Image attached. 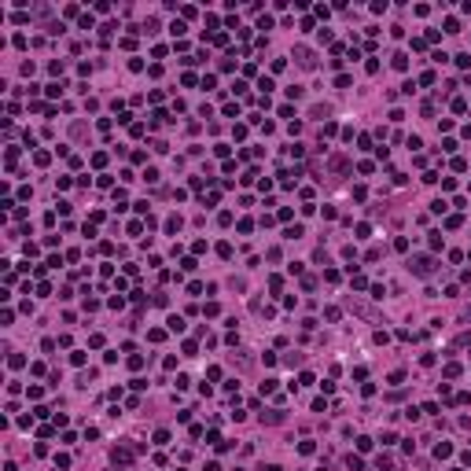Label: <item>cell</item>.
<instances>
[{"label": "cell", "mask_w": 471, "mask_h": 471, "mask_svg": "<svg viewBox=\"0 0 471 471\" xmlns=\"http://www.w3.org/2000/svg\"><path fill=\"white\" fill-rule=\"evenodd\" d=\"M376 468H379V471H394V456H379V460H376Z\"/></svg>", "instance_id": "5"}, {"label": "cell", "mask_w": 471, "mask_h": 471, "mask_svg": "<svg viewBox=\"0 0 471 471\" xmlns=\"http://www.w3.org/2000/svg\"><path fill=\"white\" fill-rule=\"evenodd\" d=\"M132 453H136V449H129V446H122V449H114V456H111V460H114V464H122V468H125V464H129V460H132Z\"/></svg>", "instance_id": "2"}, {"label": "cell", "mask_w": 471, "mask_h": 471, "mask_svg": "<svg viewBox=\"0 0 471 471\" xmlns=\"http://www.w3.org/2000/svg\"><path fill=\"white\" fill-rule=\"evenodd\" d=\"M413 273H416V276H431V273H434V258H431V254L413 258Z\"/></svg>", "instance_id": "1"}, {"label": "cell", "mask_w": 471, "mask_h": 471, "mask_svg": "<svg viewBox=\"0 0 471 471\" xmlns=\"http://www.w3.org/2000/svg\"><path fill=\"white\" fill-rule=\"evenodd\" d=\"M295 56H298V63H302V66H313V52H309V48H298Z\"/></svg>", "instance_id": "4"}, {"label": "cell", "mask_w": 471, "mask_h": 471, "mask_svg": "<svg viewBox=\"0 0 471 471\" xmlns=\"http://www.w3.org/2000/svg\"><path fill=\"white\" fill-rule=\"evenodd\" d=\"M170 331H184V320H181V317H170Z\"/></svg>", "instance_id": "6"}, {"label": "cell", "mask_w": 471, "mask_h": 471, "mask_svg": "<svg viewBox=\"0 0 471 471\" xmlns=\"http://www.w3.org/2000/svg\"><path fill=\"white\" fill-rule=\"evenodd\" d=\"M346 170H350L346 158H342V155H331V173H346Z\"/></svg>", "instance_id": "3"}]
</instances>
